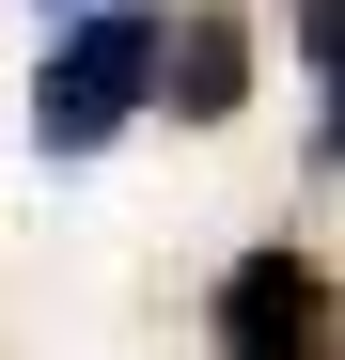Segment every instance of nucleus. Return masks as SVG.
I'll return each mask as SVG.
<instances>
[{
    "label": "nucleus",
    "mask_w": 345,
    "mask_h": 360,
    "mask_svg": "<svg viewBox=\"0 0 345 360\" xmlns=\"http://www.w3.org/2000/svg\"><path fill=\"white\" fill-rule=\"evenodd\" d=\"M142 94H157V16H142V0H79L63 47L32 63V141L47 157H94V141H126Z\"/></svg>",
    "instance_id": "obj_1"
},
{
    "label": "nucleus",
    "mask_w": 345,
    "mask_h": 360,
    "mask_svg": "<svg viewBox=\"0 0 345 360\" xmlns=\"http://www.w3.org/2000/svg\"><path fill=\"white\" fill-rule=\"evenodd\" d=\"M204 345L220 360H345V282L314 251H236L204 297Z\"/></svg>",
    "instance_id": "obj_2"
},
{
    "label": "nucleus",
    "mask_w": 345,
    "mask_h": 360,
    "mask_svg": "<svg viewBox=\"0 0 345 360\" xmlns=\"http://www.w3.org/2000/svg\"><path fill=\"white\" fill-rule=\"evenodd\" d=\"M157 94L189 110V126H236V110H251V16H236V0L157 16Z\"/></svg>",
    "instance_id": "obj_3"
},
{
    "label": "nucleus",
    "mask_w": 345,
    "mask_h": 360,
    "mask_svg": "<svg viewBox=\"0 0 345 360\" xmlns=\"http://www.w3.org/2000/svg\"><path fill=\"white\" fill-rule=\"evenodd\" d=\"M299 63H314V110H330V157H345V0H299Z\"/></svg>",
    "instance_id": "obj_4"
},
{
    "label": "nucleus",
    "mask_w": 345,
    "mask_h": 360,
    "mask_svg": "<svg viewBox=\"0 0 345 360\" xmlns=\"http://www.w3.org/2000/svg\"><path fill=\"white\" fill-rule=\"evenodd\" d=\"M63 16H79V0H63Z\"/></svg>",
    "instance_id": "obj_5"
}]
</instances>
